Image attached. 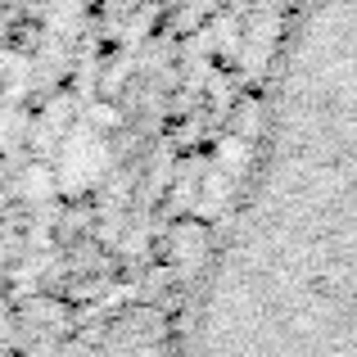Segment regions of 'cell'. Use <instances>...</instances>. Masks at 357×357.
Returning <instances> with one entry per match:
<instances>
[{"mask_svg":"<svg viewBox=\"0 0 357 357\" xmlns=\"http://www.w3.org/2000/svg\"><path fill=\"white\" fill-rule=\"evenodd\" d=\"M172 331L181 357H357V0L294 5Z\"/></svg>","mask_w":357,"mask_h":357,"instance_id":"6da1fadb","label":"cell"},{"mask_svg":"<svg viewBox=\"0 0 357 357\" xmlns=\"http://www.w3.org/2000/svg\"><path fill=\"white\" fill-rule=\"evenodd\" d=\"M73 357H181V344L172 331V312L131 307L96 331Z\"/></svg>","mask_w":357,"mask_h":357,"instance_id":"7a4b0ae2","label":"cell"}]
</instances>
